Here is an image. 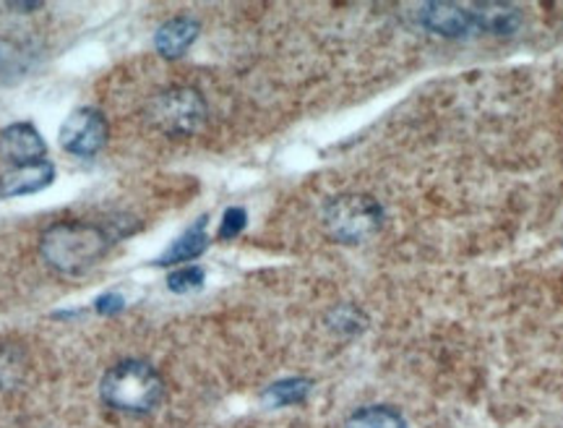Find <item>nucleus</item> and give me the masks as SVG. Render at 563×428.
Returning <instances> with one entry per match:
<instances>
[{
    "label": "nucleus",
    "instance_id": "f257e3e1",
    "mask_svg": "<svg viewBox=\"0 0 563 428\" xmlns=\"http://www.w3.org/2000/svg\"><path fill=\"white\" fill-rule=\"evenodd\" d=\"M110 239L102 228L86 222H56L39 239V254L52 269L63 274L86 272L102 259Z\"/></svg>",
    "mask_w": 563,
    "mask_h": 428
},
{
    "label": "nucleus",
    "instance_id": "f03ea898",
    "mask_svg": "<svg viewBox=\"0 0 563 428\" xmlns=\"http://www.w3.org/2000/svg\"><path fill=\"white\" fill-rule=\"evenodd\" d=\"M162 379L144 360H123L105 374L99 394L110 407L121 413H149L162 400Z\"/></svg>",
    "mask_w": 563,
    "mask_h": 428
},
{
    "label": "nucleus",
    "instance_id": "7ed1b4c3",
    "mask_svg": "<svg viewBox=\"0 0 563 428\" xmlns=\"http://www.w3.org/2000/svg\"><path fill=\"white\" fill-rule=\"evenodd\" d=\"M383 225L381 204L368 194L336 196L323 209V228L329 239L340 243H363Z\"/></svg>",
    "mask_w": 563,
    "mask_h": 428
},
{
    "label": "nucleus",
    "instance_id": "20e7f679",
    "mask_svg": "<svg viewBox=\"0 0 563 428\" xmlns=\"http://www.w3.org/2000/svg\"><path fill=\"white\" fill-rule=\"evenodd\" d=\"M149 121L175 139L194 136L207 121V102L191 87L164 89L149 102Z\"/></svg>",
    "mask_w": 563,
    "mask_h": 428
},
{
    "label": "nucleus",
    "instance_id": "39448f33",
    "mask_svg": "<svg viewBox=\"0 0 563 428\" xmlns=\"http://www.w3.org/2000/svg\"><path fill=\"white\" fill-rule=\"evenodd\" d=\"M58 142L69 155L95 157L108 142V121L95 108H78L63 121Z\"/></svg>",
    "mask_w": 563,
    "mask_h": 428
},
{
    "label": "nucleus",
    "instance_id": "423d86ee",
    "mask_svg": "<svg viewBox=\"0 0 563 428\" xmlns=\"http://www.w3.org/2000/svg\"><path fill=\"white\" fill-rule=\"evenodd\" d=\"M45 155H48V144L32 123H11L0 131V157L13 168L45 160Z\"/></svg>",
    "mask_w": 563,
    "mask_h": 428
},
{
    "label": "nucleus",
    "instance_id": "0eeeda50",
    "mask_svg": "<svg viewBox=\"0 0 563 428\" xmlns=\"http://www.w3.org/2000/svg\"><path fill=\"white\" fill-rule=\"evenodd\" d=\"M423 24L433 35H441L446 39H462L475 32V19L469 13V5L460 3H426L423 5Z\"/></svg>",
    "mask_w": 563,
    "mask_h": 428
},
{
    "label": "nucleus",
    "instance_id": "6e6552de",
    "mask_svg": "<svg viewBox=\"0 0 563 428\" xmlns=\"http://www.w3.org/2000/svg\"><path fill=\"white\" fill-rule=\"evenodd\" d=\"M56 164L48 160L16 164L0 175V199H13V196H29L37 191L48 188L56 181Z\"/></svg>",
    "mask_w": 563,
    "mask_h": 428
},
{
    "label": "nucleus",
    "instance_id": "1a4fd4ad",
    "mask_svg": "<svg viewBox=\"0 0 563 428\" xmlns=\"http://www.w3.org/2000/svg\"><path fill=\"white\" fill-rule=\"evenodd\" d=\"M198 32H201V24H198L196 19H191V16L170 19V22H164L160 29H157L155 48L162 58L175 61V58H181L188 52L191 45L196 42Z\"/></svg>",
    "mask_w": 563,
    "mask_h": 428
},
{
    "label": "nucleus",
    "instance_id": "9d476101",
    "mask_svg": "<svg viewBox=\"0 0 563 428\" xmlns=\"http://www.w3.org/2000/svg\"><path fill=\"white\" fill-rule=\"evenodd\" d=\"M469 13L475 19V32L495 37H512L522 26V11L509 3H473Z\"/></svg>",
    "mask_w": 563,
    "mask_h": 428
},
{
    "label": "nucleus",
    "instance_id": "9b49d317",
    "mask_svg": "<svg viewBox=\"0 0 563 428\" xmlns=\"http://www.w3.org/2000/svg\"><path fill=\"white\" fill-rule=\"evenodd\" d=\"M207 243H209V239H207V217H198L194 225L185 230L181 239L170 243L168 252H164L160 259H157V265L170 267V265H183V261L196 259V256H201L204 252H207Z\"/></svg>",
    "mask_w": 563,
    "mask_h": 428
},
{
    "label": "nucleus",
    "instance_id": "f8f14e48",
    "mask_svg": "<svg viewBox=\"0 0 563 428\" xmlns=\"http://www.w3.org/2000/svg\"><path fill=\"white\" fill-rule=\"evenodd\" d=\"M310 392L308 379H284L271 384L267 392H264V403L269 407H282V405H295L303 403Z\"/></svg>",
    "mask_w": 563,
    "mask_h": 428
},
{
    "label": "nucleus",
    "instance_id": "ddd939ff",
    "mask_svg": "<svg viewBox=\"0 0 563 428\" xmlns=\"http://www.w3.org/2000/svg\"><path fill=\"white\" fill-rule=\"evenodd\" d=\"M344 428H407V424L392 407H366V411H357Z\"/></svg>",
    "mask_w": 563,
    "mask_h": 428
},
{
    "label": "nucleus",
    "instance_id": "4468645a",
    "mask_svg": "<svg viewBox=\"0 0 563 428\" xmlns=\"http://www.w3.org/2000/svg\"><path fill=\"white\" fill-rule=\"evenodd\" d=\"M207 280V272L201 267H181L175 272H170L168 288L172 293H191V290H198Z\"/></svg>",
    "mask_w": 563,
    "mask_h": 428
},
{
    "label": "nucleus",
    "instance_id": "2eb2a0df",
    "mask_svg": "<svg viewBox=\"0 0 563 428\" xmlns=\"http://www.w3.org/2000/svg\"><path fill=\"white\" fill-rule=\"evenodd\" d=\"M248 225V215H245L243 207H230L228 212L222 217V225H220V239L230 241L235 235L243 233V228Z\"/></svg>",
    "mask_w": 563,
    "mask_h": 428
},
{
    "label": "nucleus",
    "instance_id": "dca6fc26",
    "mask_svg": "<svg viewBox=\"0 0 563 428\" xmlns=\"http://www.w3.org/2000/svg\"><path fill=\"white\" fill-rule=\"evenodd\" d=\"M123 306H125L123 295H118V293H105V295H99V298L95 301L97 314H102V316H112V314H118V311H121Z\"/></svg>",
    "mask_w": 563,
    "mask_h": 428
}]
</instances>
